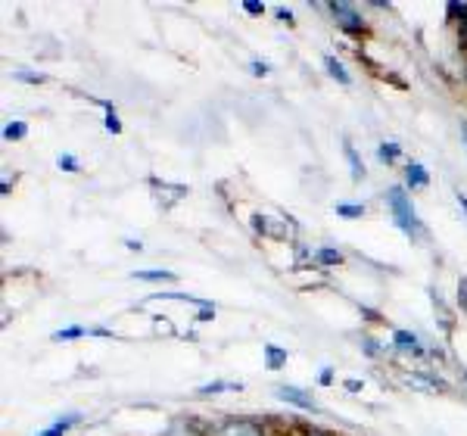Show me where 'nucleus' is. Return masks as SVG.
<instances>
[{
	"label": "nucleus",
	"mask_w": 467,
	"mask_h": 436,
	"mask_svg": "<svg viewBox=\"0 0 467 436\" xmlns=\"http://www.w3.org/2000/svg\"><path fill=\"white\" fill-rule=\"evenodd\" d=\"M387 202H389V213H393L396 224L405 231V234H409V237L424 234V224H420V218H418V213H414L411 200L405 197L402 187H393V191L387 193Z\"/></svg>",
	"instance_id": "nucleus-1"
},
{
	"label": "nucleus",
	"mask_w": 467,
	"mask_h": 436,
	"mask_svg": "<svg viewBox=\"0 0 467 436\" xmlns=\"http://www.w3.org/2000/svg\"><path fill=\"white\" fill-rule=\"evenodd\" d=\"M275 393L281 396L284 402H293V405H299V409H306V411H315V409H318L312 396H306L303 389H296V387H277Z\"/></svg>",
	"instance_id": "nucleus-2"
},
{
	"label": "nucleus",
	"mask_w": 467,
	"mask_h": 436,
	"mask_svg": "<svg viewBox=\"0 0 467 436\" xmlns=\"http://www.w3.org/2000/svg\"><path fill=\"white\" fill-rule=\"evenodd\" d=\"M330 13L340 19L343 28H352V32H358V28H361V19L356 16V10H352L349 4H334V6H330Z\"/></svg>",
	"instance_id": "nucleus-3"
},
{
	"label": "nucleus",
	"mask_w": 467,
	"mask_h": 436,
	"mask_svg": "<svg viewBox=\"0 0 467 436\" xmlns=\"http://www.w3.org/2000/svg\"><path fill=\"white\" fill-rule=\"evenodd\" d=\"M218 436H259L253 424H246V420H231V424H224Z\"/></svg>",
	"instance_id": "nucleus-4"
},
{
	"label": "nucleus",
	"mask_w": 467,
	"mask_h": 436,
	"mask_svg": "<svg viewBox=\"0 0 467 436\" xmlns=\"http://www.w3.org/2000/svg\"><path fill=\"white\" fill-rule=\"evenodd\" d=\"M324 66H327V72L334 75L340 85H349V72H346V66L340 63V59H334V57H324Z\"/></svg>",
	"instance_id": "nucleus-5"
},
{
	"label": "nucleus",
	"mask_w": 467,
	"mask_h": 436,
	"mask_svg": "<svg viewBox=\"0 0 467 436\" xmlns=\"http://www.w3.org/2000/svg\"><path fill=\"white\" fill-rule=\"evenodd\" d=\"M427 182H431V178H427V169H424V165L411 162V165H409V184H411V187H424Z\"/></svg>",
	"instance_id": "nucleus-6"
},
{
	"label": "nucleus",
	"mask_w": 467,
	"mask_h": 436,
	"mask_svg": "<svg viewBox=\"0 0 467 436\" xmlns=\"http://www.w3.org/2000/svg\"><path fill=\"white\" fill-rule=\"evenodd\" d=\"M75 420H78V415H66V418H59L57 424L50 427V431H44V433H37V436H63L75 424Z\"/></svg>",
	"instance_id": "nucleus-7"
},
{
	"label": "nucleus",
	"mask_w": 467,
	"mask_h": 436,
	"mask_svg": "<svg viewBox=\"0 0 467 436\" xmlns=\"http://www.w3.org/2000/svg\"><path fill=\"white\" fill-rule=\"evenodd\" d=\"M346 160H349V165H352V178H356V182H361V178H365V165H361L358 153L349 144H346Z\"/></svg>",
	"instance_id": "nucleus-8"
},
{
	"label": "nucleus",
	"mask_w": 467,
	"mask_h": 436,
	"mask_svg": "<svg viewBox=\"0 0 467 436\" xmlns=\"http://www.w3.org/2000/svg\"><path fill=\"white\" fill-rule=\"evenodd\" d=\"M265 358H268V368L275 371V368H281L284 362H287V352L277 349V346H265Z\"/></svg>",
	"instance_id": "nucleus-9"
},
{
	"label": "nucleus",
	"mask_w": 467,
	"mask_h": 436,
	"mask_svg": "<svg viewBox=\"0 0 467 436\" xmlns=\"http://www.w3.org/2000/svg\"><path fill=\"white\" fill-rule=\"evenodd\" d=\"M224 389H240V383H224V380H215V383H206V387H200L197 393H200V396H213V393H224Z\"/></svg>",
	"instance_id": "nucleus-10"
},
{
	"label": "nucleus",
	"mask_w": 467,
	"mask_h": 436,
	"mask_svg": "<svg viewBox=\"0 0 467 436\" xmlns=\"http://www.w3.org/2000/svg\"><path fill=\"white\" fill-rule=\"evenodd\" d=\"M393 340L402 346V349H411V352H420V346H418V337L409 334V330H396V337Z\"/></svg>",
	"instance_id": "nucleus-11"
},
{
	"label": "nucleus",
	"mask_w": 467,
	"mask_h": 436,
	"mask_svg": "<svg viewBox=\"0 0 467 436\" xmlns=\"http://www.w3.org/2000/svg\"><path fill=\"white\" fill-rule=\"evenodd\" d=\"M100 107L107 109V131H112V134H119V131H122V122H119V116H116V109H112V103L100 100Z\"/></svg>",
	"instance_id": "nucleus-12"
},
{
	"label": "nucleus",
	"mask_w": 467,
	"mask_h": 436,
	"mask_svg": "<svg viewBox=\"0 0 467 436\" xmlns=\"http://www.w3.org/2000/svg\"><path fill=\"white\" fill-rule=\"evenodd\" d=\"M138 281H175V275L171 272H156V268H150V272H134Z\"/></svg>",
	"instance_id": "nucleus-13"
},
{
	"label": "nucleus",
	"mask_w": 467,
	"mask_h": 436,
	"mask_svg": "<svg viewBox=\"0 0 467 436\" xmlns=\"http://www.w3.org/2000/svg\"><path fill=\"white\" fill-rule=\"evenodd\" d=\"M399 153H402V147L399 144H380V150H378V156H380V162H393V160H399Z\"/></svg>",
	"instance_id": "nucleus-14"
},
{
	"label": "nucleus",
	"mask_w": 467,
	"mask_h": 436,
	"mask_svg": "<svg viewBox=\"0 0 467 436\" xmlns=\"http://www.w3.org/2000/svg\"><path fill=\"white\" fill-rule=\"evenodd\" d=\"M85 334H90V330H85V327H66V330H57V340H78V337H85Z\"/></svg>",
	"instance_id": "nucleus-15"
},
{
	"label": "nucleus",
	"mask_w": 467,
	"mask_h": 436,
	"mask_svg": "<svg viewBox=\"0 0 467 436\" xmlns=\"http://www.w3.org/2000/svg\"><path fill=\"white\" fill-rule=\"evenodd\" d=\"M4 138L6 140H19V138H26V125L22 122H10L4 128Z\"/></svg>",
	"instance_id": "nucleus-16"
},
{
	"label": "nucleus",
	"mask_w": 467,
	"mask_h": 436,
	"mask_svg": "<svg viewBox=\"0 0 467 436\" xmlns=\"http://www.w3.org/2000/svg\"><path fill=\"white\" fill-rule=\"evenodd\" d=\"M57 165H59V169H66V171H78V160H75V156H69V153H59L57 156Z\"/></svg>",
	"instance_id": "nucleus-17"
},
{
	"label": "nucleus",
	"mask_w": 467,
	"mask_h": 436,
	"mask_svg": "<svg viewBox=\"0 0 467 436\" xmlns=\"http://www.w3.org/2000/svg\"><path fill=\"white\" fill-rule=\"evenodd\" d=\"M337 213L346 215V218H358V215H365V206H346V202H340V206H337Z\"/></svg>",
	"instance_id": "nucleus-18"
},
{
	"label": "nucleus",
	"mask_w": 467,
	"mask_h": 436,
	"mask_svg": "<svg viewBox=\"0 0 467 436\" xmlns=\"http://www.w3.org/2000/svg\"><path fill=\"white\" fill-rule=\"evenodd\" d=\"M318 259L324 262V265H337V262H340V253H334V250H321V253H318Z\"/></svg>",
	"instance_id": "nucleus-19"
},
{
	"label": "nucleus",
	"mask_w": 467,
	"mask_h": 436,
	"mask_svg": "<svg viewBox=\"0 0 467 436\" xmlns=\"http://www.w3.org/2000/svg\"><path fill=\"white\" fill-rule=\"evenodd\" d=\"M13 75H16V78H22V81H35V85H41V81H44V75H32L28 69H16Z\"/></svg>",
	"instance_id": "nucleus-20"
},
{
	"label": "nucleus",
	"mask_w": 467,
	"mask_h": 436,
	"mask_svg": "<svg viewBox=\"0 0 467 436\" xmlns=\"http://www.w3.org/2000/svg\"><path fill=\"white\" fill-rule=\"evenodd\" d=\"M244 10L253 13V16H262V10H265V6H262V4H244Z\"/></svg>",
	"instance_id": "nucleus-21"
},
{
	"label": "nucleus",
	"mask_w": 467,
	"mask_h": 436,
	"mask_svg": "<svg viewBox=\"0 0 467 436\" xmlns=\"http://www.w3.org/2000/svg\"><path fill=\"white\" fill-rule=\"evenodd\" d=\"M277 19L287 22V26H290V22H293V13H290V10H284V6H277Z\"/></svg>",
	"instance_id": "nucleus-22"
},
{
	"label": "nucleus",
	"mask_w": 467,
	"mask_h": 436,
	"mask_svg": "<svg viewBox=\"0 0 467 436\" xmlns=\"http://www.w3.org/2000/svg\"><path fill=\"white\" fill-rule=\"evenodd\" d=\"M253 75H268V63H259V59H255V63H253Z\"/></svg>",
	"instance_id": "nucleus-23"
},
{
	"label": "nucleus",
	"mask_w": 467,
	"mask_h": 436,
	"mask_svg": "<svg viewBox=\"0 0 467 436\" xmlns=\"http://www.w3.org/2000/svg\"><path fill=\"white\" fill-rule=\"evenodd\" d=\"M321 383H334V374H330V368H324V371H321Z\"/></svg>",
	"instance_id": "nucleus-24"
},
{
	"label": "nucleus",
	"mask_w": 467,
	"mask_h": 436,
	"mask_svg": "<svg viewBox=\"0 0 467 436\" xmlns=\"http://www.w3.org/2000/svg\"><path fill=\"white\" fill-rule=\"evenodd\" d=\"M458 206H462V209H464V215H467V197H464L462 191H458Z\"/></svg>",
	"instance_id": "nucleus-25"
},
{
	"label": "nucleus",
	"mask_w": 467,
	"mask_h": 436,
	"mask_svg": "<svg viewBox=\"0 0 467 436\" xmlns=\"http://www.w3.org/2000/svg\"><path fill=\"white\" fill-rule=\"evenodd\" d=\"M462 131H464V140H467V125H464V128H462Z\"/></svg>",
	"instance_id": "nucleus-26"
}]
</instances>
